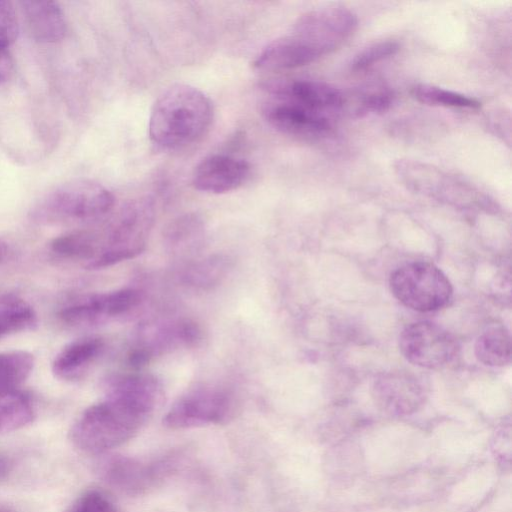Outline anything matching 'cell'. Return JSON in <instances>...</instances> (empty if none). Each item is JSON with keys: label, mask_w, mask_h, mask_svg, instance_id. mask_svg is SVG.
I'll use <instances>...</instances> for the list:
<instances>
[{"label": "cell", "mask_w": 512, "mask_h": 512, "mask_svg": "<svg viewBox=\"0 0 512 512\" xmlns=\"http://www.w3.org/2000/svg\"><path fill=\"white\" fill-rule=\"evenodd\" d=\"M399 181L423 196L462 208H492L494 202L477 186L435 165L400 159L394 164Z\"/></svg>", "instance_id": "4"}, {"label": "cell", "mask_w": 512, "mask_h": 512, "mask_svg": "<svg viewBox=\"0 0 512 512\" xmlns=\"http://www.w3.org/2000/svg\"><path fill=\"white\" fill-rule=\"evenodd\" d=\"M9 250V245L7 244V242L0 239V263L7 258Z\"/></svg>", "instance_id": "34"}, {"label": "cell", "mask_w": 512, "mask_h": 512, "mask_svg": "<svg viewBox=\"0 0 512 512\" xmlns=\"http://www.w3.org/2000/svg\"><path fill=\"white\" fill-rule=\"evenodd\" d=\"M114 203V195L102 184L76 179L43 196L32 209L31 217L43 224L90 221L109 213Z\"/></svg>", "instance_id": "3"}, {"label": "cell", "mask_w": 512, "mask_h": 512, "mask_svg": "<svg viewBox=\"0 0 512 512\" xmlns=\"http://www.w3.org/2000/svg\"><path fill=\"white\" fill-rule=\"evenodd\" d=\"M37 324L34 308L22 298L7 296L0 300V339L33 330Z\"/></svg>", "instance_id": "24"}, {"label": "cell", "mask_w": 512, "mask_h": 512, "mask_svg": "<svg viewBox=\"0 0 512 512\" xmlns=\"http://www.w3.org/2000/svg\"><path fill=\"white\" fill-rule=\"evenodd\" d=\"M389 286L399 302L418 312L445 307L453 294L443 271L426 261L409 262L396 268L390 275Z\"/></svg>", "instance_id": "7"}, {"label": "cell", "mask_w": 512, "mask_h": 512, "mask_svg": "<svg viewBox=\"0 0 512 512\" xmlns=\"http://www.w3.org/2000/svg\"><path fill=\"white\" fill-rule=\"evenodd\" d=\"M0 512H15V511L6 505L0 504Z\"/></svg>", "instance_id": "35"}, {"label": "cell", "mask_w": 512, "mask_h": 512, "mask_svg": "<svg viewBox=\"0 0 512 512\" xmlns=\"http://www.w3.org/2000/svg\"><path fill=\"white\" fill-rule=\"evenodd\" d=\"M13 73V60L9 50L0 51V83L7 82Z\"/></svg>", "instance_id": "32"}, {"label": "cell", "mask_w": 512, "mask_h": 512, "mask_svg": "<svg viewBox=\"0 0 512 512\" xmlns=\"http://www.w3.org/2000/svg\"><path fill=\"white\" fill-rule=\"evenodd\" d=\"M34 365V356L30 352H0V392L18 388L30 377Z\"/></svg>", "instance_id": "26"}, {"label": "cell", "mask_w": 512, "mask_h": 512, "mask_svg": "<svg viewBox=\"0 0 512 512\" xmlns=\"http://www.w3.org/2000/svg\"><path fill=\"white\" fill-rule=\"evenodd\" d=\"M357 25V16L350 9L328 6L301 15L291 33L321 57L341 47L353 35Z\"/></svg>", "instance_id": "8"}, {"label": "cell", "mask_w": 512, "mask_h": 512, "mask_svg": "<svg viewBox=\"0 0 512 512\" xmlns=\"http://www.w3.org/2000/svg\"><path fill=\"white\" fill-rule=\"evenodd\" d=\"M162 385L153 375L126 373L105 381L104 399L87 407L70 430L75 447L100 455L133 438L159 405Z\"/></svg>", "instance_id": "1"}, {"label": "cell", "mask_w": 512, "mask_h": 512, "mask_svg": "<svg viewBox=\"0 0 512 512\" xmlns=\"http://www.w3.org/2000/svg\"><path fill=\"white\" fill-rule=\"evenodd\" d=\"M319 56L291 32L269 43L253 65L262 71H282L307 65Z\"/></svg>", "instance_id": "18"}, {"label": "cell", "mask_w": 512, "mask_h": 512, "mask_svg": "<svg viewBox=\"0 0 512 512\" xmlns=\"http://www.w3.org/2000/svg\"><path fill=\"white\" fill-rule=\"evenodd\" d=\"M204 223L196 214H185L171 221L164 231L166 246L176 253L196 250L204 239Z\"/></svg>", "instance_id": "22"}, {"label": "cell", "mask_w": 512, "mask_h": 512, "mask_svg": "<svg viewBox=\"0 0 512 512\" xmlns=\"http://www.w3.org/2000/svg\"><path fill=\"white\" fill-rule=\"evenodd\" d=\"M282 97L310 110L324 114L344 108L346 95L338 88L318 80L299 79L267 86Z\"/></svg>", "instance_id": "14"}, {"label": "cell", "mask_w": 512, "mask_h": 512, "mask_svg": "<svg viewBox=\"0 0 512 512\" xmlns=\"http://www.w3.org/2000/svg\"><path fill=\"white\" fill-rule=\"evenodd\" d=\"M158 464L112 456L99 463L98 473L111 486L128 494H137L147 489L161 473Z\"/></svg>", "instance_id": "15"}, {"label": "cell", "mask_w": 512, "mask_h": 512, "mask_svg": "<svg viewBox=\"0 0 512 512\" xmlns=\"http://www.w3.org/2000/svg\"><path fill=\"white\" fill-rule=\"evenodd\" d=\"M20 8L34 39L42 43H56L64 38L66 20L57 2L21 1Z\"/></svg>", "instance_id": "19"}, {"label": "cell", "mask_w": 512, "mask_h": 512, "mask_svg": "<svg viewBox=\"0 0 512 512\" xmlns=\"http://www.w3.org/2000/svg\"><path fill=\"white\" fill-rule=\"evenodd\" d=\"M410 94L416 101L429 106L461 109H477L481 106L473 97L425 83L412 86Z\"/></svg>", "instance_id": "27"}, {"label": "cell", "mask_w": 512, "mask_h": 512, "mask_svg": "<svg viewBox=\"0 0 512 512\" xmlns=\"http://www.w3.org/2000/svg\"><path fill=\"white\" fill-rule=\"evenodd\" d=\"M474 352L477 359L488 366H504L511 361V337L501 325L486 329L476 340Z\"/></svg>", "instance_id": "23"}, {"label": "cell", "mask_w": 512, "mask_h": 512, "mask_svg": "<svg viewBox=\"0 0 512 512\" xmlns=\"http://www.w3.org/2000/svg\"><path fill=\"white\" fill-rule=\"evenodd\" d=\"M202 340L200 326L189 319H179L142 327L127 354L128 363L139 368L154 357L181 347H193Z\"/></svg>", "instance_id": "10"}, {"label": "cell", "mask_w": 512, "mask_h": 512, "mask_svg": "<svg viewBox=\"0 0 512 512\" xmlns=\"http://www.w3.org/2000/svg\"><path fill=\"white\" fill-rule=\"evenodd\" d=\"M250 165L247 161L224 154L204 158L194 169L192 184L195 189L222 194L239 188L247 179Z\"/></svg>", "instance_id": "13"}, {"label": "cell", "mask_w": 512, "mask_h": 512, "mask_svg": "<svg viewBox=\"0 0 512 512\" xmlns=\"http://www.w3.org/2000/svg\"><path fill=\"white\" fill-rule=\"evenodd\" d=\"M34 418V404L26 392L18 388L0 392V433L19 430Z\"/></svg>", "instance_id": "21"}, {"label": "cell", "mask_w": 512, "mask_h": 512, "mask_svg": "<svg viewBox=\"0 0 512 512\" xmlns=\"http://www.w3.org/2000/svg\"><path fill=\"white\" fill-rule=\"evenodd\" d=\"M238 409L235 393L222 385L198 384L185 391L163 418L171 429H188L230 421Z\"/></svg>", "instance_id": "6"}, {"label": "cell", "mask_w": 512, "mask_h": 512, "mask_svg": "<svg viewBox=\"0 0 512 512\" xmlns=\"http://www.w3.org/2000/svg\"><path fill=\"white\" fill-rule=\"evenodd\" d=\"M261 113L273 128L286 135L313 140L332 131V123L325 114L294 103L267 87Z\"/></svg>", "instance_id": "12"}, {"label": "cell", "mask_w": 512, "mask_h": 512, "mask_svg": "<svg viewBox=\"0 0 512 512\" xmlns=\"http://www.w3.org/2000/svg\"><path fill=\"white\" fill-rule=\"evenodd\" d=\"M19 32L18 18L10 1L0 0V51L9 50Z\"/></svg>", "instance_id": "30"}, {"label": "cell", "mask_w": 512, "mask_h": 512, "mask_svg": "<svg viewBox=\"0 0 512 512\" xmlns=\"http://www.w3.org/2000/svg\"><path fill=\"white\" fill-rule=\"evenodd\" d=\"M231 267L229 256L213 254L188 264L181 273V280L192 288L209 290L223 281Z\"/></svg>", "instance_id": "20"}, {"label": "cell", "mask_w": 512, "mask_h": 512, "mask_svg": "<svg viewBox=\"0 0 512 512\" xmlns=\"http://www.w3.org/2000/svg\"><path fill=\"white\" fill-rule=\"evenodd\" d=\"M376 400L385 408L402 413L417 408L424 398V389L410 373L393 371L381 374L373 383Z\"/></svg>", "instance_id": "16"}, {"label": "cell", "mask_w": 512, "mask_h": 512, "mask_svg": "<svg viewBox=\"0 0 512 512\" xmlns=\"http://www.w3.org/2000/svg\"><path fill=\"white\" fill-rule=\"evenodd\" d=\"M212 119L210 99L191 85L177 83L155 100L149 116V137L160 148H182L202 137Z\"/></svg>", "instance_id": "2"}, {"label": "cell", "mask_w": 512, "mask_h": 512, "mask_svg": "<svg viewBox=\"0 0 512 512\" xmlns=\"http://www.w3.org/2000/svg\"><path fill=\"white\" fill-rule=\"evenodd\" d=\"M394 95L391 90L383 86H376L360 91L352 113L361 117L367 114L383 113L393 103Z\"/></svg>", "instance_id": "28"}, {"label": "cell", "mask_w": 512, "mask_h": 512, "mask_svg": "<svg viewBox=\"0 0 512 512\" xmlns=\"http://www.w3.org/2000/svg\"><path fill=\"white\" fill-rule=\"evenodd\" d=\"M66 512H116V509L104 493L90 490L80 495Z\"/></svg>", "instance_id": "31"}, {"label": "cell", "mask_w": 512, "mask_h": 512, "mask_svg": "<svg viewBox=\"0 0 512 512\" xmlns=\"http://www.w3.org/2000/svg\"><path fill=\"white\" fill-rule=\"evenodd\" d=\"M12 464L5 457L0 456V480L4 479L11 471Z\"/></svg>", "instance_id": "33"}, {"label": "cell", "mask_w": 512, "mask_h": 512, "mask_svg": "<svg viewBox=\"0 0 512 512\" xmlns=\"http://www.w3.org/2000/svg\"><path fill=\"white\" fill-rule=\"evenodd\" d=\"M399 347L406 360L427 369L447 367L459 352L456 338L442 326L430 321L406 326L400 334Z\"/></svg>", "instance_id": "9"}, {"label": "cell", "mask_w": 512, "mask_h": 512, "mask_svg": "<svg viewBox=\"0 0 512 512\" xmlns=\"http://www.w3.org/2000/svg\"><path fill=\"white\" fill-rule=\"evenodd\" d=\"M103 348V340L91 336L66 344L54 357L53 375L65 382L80 379L101 355Z\"/></svg>", "instance_id": "17"}, {"label": "cell", "mask_w": 512, "mask_h": 512, "mask_svg": "<svg viewBox=\"0 0 512 512\" xmlns=\"http://www.w3.org/2000/svg\"><path fill=\"white\" fill-rule=\"evenodd\" d=\"M154 220V205L151 199L141 198L129 202L108 229L95 258L85 267L102 269L141 254Z\"/></svg>", "instance_id": "5"}, {"label": "cell", "mask_w": 512, "mask_h": 512, "mask_svg": "<svg viewBox=\"0 0 512 512\" xmlns=\"http://www.w3.org/2000/svg\"><path fill=\"white\" fill-rule=\"evenodd\" d=\"M99 238L87 231H75L60 235L50 243L51 251L59 257L81 260L88 265L96 256Z\"/></svg>", "instance_id": "25"}, {"label": "cell", "mask_w": 512, "mask_h": 512, "mask_svg": "<svg viewBox=\"0 0 512 512\" xmlns=\"http://www.w3.org/2000/svg\"><path fill=\"white\" fill-rule=\"evenodd\" d=\"M142 298V293L132 288L90 294L61 308L58 316L67 325L90 327L128 314Z\"/></svg>", "instance_id": "11"}, {"label": "cell", "mask_w": 512, "mask_h": 512, "mask_svg": "<svg viewBox=\"0 0 512 512\" xmlns=\"http://www.w3.org/2000/svg\"><path fill=\"white\" fill-rule=\"evenodd\" d=\"M400 45L395 40H382L374 42L360 50L350 62L353 71L365 70L376 63L395 55Z\"/></svg>", "instance_id": "29"}]
</instances>
